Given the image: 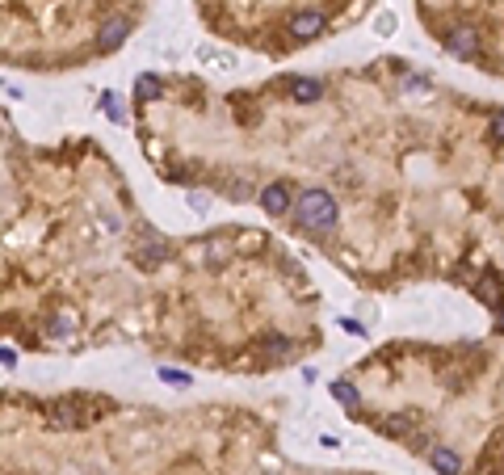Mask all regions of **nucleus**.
<instances>
[{
  "label": "nucleus",
  "mask_w": 504,
  "mask_h": 475,
  "mask_svg": "<svg viewBox=\"0 0 504 475\" xmlns=\"http://www.w3.org/2000/svg\"><path fill=\"white\" fill-rule=\"evenodd\" d=\"M446 51H450L454 59H471V55L479 51V29H475V25H454V29L446 34Z\"/></svg>",
  "instance_id": "7ed1b4c3"
},
{
  "label": "nucleus",
  "mask_w": 504,
  "mask_h": 475,
  "mask_svg": "<svg viewBox=\"0 0 504 475\" xmlns=\"http://www.w3.org/2000/svg\"><path fill=\"white\" fill-rule=\"evenodd\" d=\"M265 349H269L273 358H282V354L290 358V345H286V337H265Z\"/></svg>",
  "instance_id": "4468645a"
},
{
  "label": "nucleus",
  "mask_w": 504,
  "mask_h": 475,
  "mask_svg": "<svg viewBox=\"0 0 504 475\" xmlns=\"http://www.w3.org/2000/svg\"><path fill=\"white\" fill-rule=\"evenodd\" d=\"M379 429H383L387 438H408V434H412V417H408V413H391V417L379 421Z\"/></svg>",
  "instance_id": "1a4fd4ad"
},
{
  "label": "nucleus",
  "mask_w": 504,
  "mask_h": 475,
  "mask_svg": "<svg viewBox=\"0 0 504 475\" xmlns=\"http://www.w3.org/2000/svg\"><path fill=\"white\" fill-rule=\"evenodd\" d=\"M294 219L307 227V232H328L336 223V198L328 189H303L294 198Z\"/></svg>",
  "instance_id": "f257e3e1"
},
{
  "label": "nucleus",
  "mask_w": 504,
  "mask_h": 475,
  "mask_svg": "<svg viewBox=\"0 0 504 475\" xmlns=\"http://www.w3.org/2000/svg\"><path fill=\"white\" fill-rule=\"evenodd\" d=\"M332 396H336V400H341V404H345L349 413H353V408L362 404V396H357V387H353V383H345V379H341V383H332Z\"/></svg>",
  "instance_id": "9d476101"
},
{
  "label": "nucleus",
  "mask_w": 504,
  "mask_h": 475,
  "mask_svg": "<svg viewBox=\"0 0 504 475\" xmlns=\"http://www.w3.org/2000/svg\"><path fill=\"white\" fill-rule=\"evenodd\" d=\"M488 139H492V143H504V109H496V114L488 118Z\"/></svg>",
  "instance_id": "f8f14e48"
},
{
  "label": "nucleus",
  "mask_w": 504,
  "mask_h": 475,
  "mask_svg": "<svg viewBox=\"0 0 504 475\" xmlns=\"http://www.w3.org/2000/svg\"><path fill=\"white\" fill-rule=\"evenodd\" d=\"M475 295H479L488 307H504V286H500V278H496V274H484V278L475 282Z\"/></svg>",
  "instance_id": "0eeeda50"
},
{
  "label": "nucleus",
  "mask_w": 504,
  "mask_h": 475,
  "mask_svg": "<svg viewBox=\"0 0 504 475\" xmlns=\"http://www.w3.org/2000/svg\"><path fill=\"white\" fill-rule=\"evenodd\" d=\"M101 105H105V118H114V122H122V118H126V114H122V101H118L114 93H105V97H101Z\"/></svg>",
  "instance_id": "ddd939ff"
},
{
  "label": "nucleus",
  "mask_w": 504,
  "mask_h": 475,
  "mask_svg": "<svg viewBox=\"0 0 504 475\" xmlns=\"http://www.w3.org/2000/svg\"><path fill=\"white\" fill-rule=\"evenodd\" d=\"M286 206L294 210L290 185H286V181H269V185L261 189V210H265V215H286Z\"/></svg>",
  "instance_id": "20e7f679"
},
{
  "label": "nucleus",
  "mask_w": 504,
  "mask_h": 475,
  "mask_svg": "<svg viewBox=\"0 0 504 475\" xmlns=\"http://www.w3.org/2000/svg\"><path fill=\"white\" fill-rule=\"evenodd\" d=\"M320 93H324V84L311 80V76H294V80H290V97H294V105H315Z\"/></svg>",
  "instance_id": "423d86ee"
},
{
  "label": "nucleus",
  "mask_w": 504,
  "mask_h": 475,
  "mask_svg": "<svg viewBox=\"0 0 504 475\" xmlns=\"http://www.w3.org/2000/svg\"><path fill=\"white\" fill-rule=\"evenodd\" d=\"M324 29H328V21H324L320 8H299V13L290 17V38H294V42H311V38H320Z\"/></svg>",
  "instance_id": "f03ea898"
},
{
  "label": "nucleus",
  "mask_w": 504,
  "mask_h": 475,
  "mask_svg": "<svg viewBox=\"0 0 504 475\" xmlns=\"http://www.w3.org/2000/svg\"><path fill=\"white\" fill-rule=\"evenodd\" d=\"M160 97V80L156 76H139V101H151Z\"/></svg>",
  "instance_id": "9b49d317"
},
{
  "label": "nucleus",
  "mask_w": 504,
  "mask_h": 475,
  "mask_svg": "<svg viewBox=\"0 0 504 475\" xmlns=\"http://www.w3.org/2000/svg\"><path fill=\"white\" fill-rule=\"evenodd\" d=\"M429 463H433L442 475H458L463 471V459H458L450 446H433V450H429Z\"/></svg>",
  "instance_id": "6e6552de"
},
{
  "label": "nucleus",
  "mask_w": 504,
  "mask_h": 475,
  "mask_svg": "<svg viewBox=\"0 0 504 475\" xmlns=\"http://www.w3.org/2000/svg\"><path fill=\"white\" fill-rule=\"evenodd\" d=\"M126 34H130V21H126V17H109V21L101 25V34H97V46H101V51H114V46L126 42Z\"/></svg>",
  "instance_id": "39448f33"
},
{
  "label": "nucleus",
  "mask_w": 504,
  "mask_h": 475,
  "mask_svg": "<svg viewBox=\"0 0 504 475\" xmlns=\"http://www.w3.org/2000/svg\"><path fill=\"white\" fill-rule=\"evenodd\" d=\"M379 29H383V34H391V29H395V17H391V13H387V17H379Z\"/></svg>",
  "instance_id": "dca6fc26"
},
{
  "label": "nucleus",
  "mask_w": 504,
  "mask_h": 475,
  "mask_svg": "<svg viewBox=\"0 0 504 475\" xmlns=\"http://www.w3.org/2000/svg\"><path fill=\"white\" fill-rule=\"evenodd\" d=\"M160 379H164V383H172V387H185V383H189V375H185V370H172V366H164V370H160Z\"/></svg>",
  "instance_id": "2eb2a0df"
}]
</instances>
